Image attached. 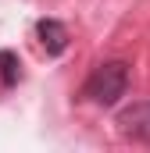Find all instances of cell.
I'll list each match as a JSON object with an SVG mask.
<instances>
[{"instance_id":"obj_2","label":"cell","mask_w":150,"mask_h":153,"mask_svg":"<svg viewBox=\"0 0 150 153\" xmlns=\"http://www.w3.org/2000/svg\"><path fill=\"white\" fill-rule=\"evenodd\" d=\"M114 125H118L122 139L140 143V146H150V100L125 107V111L118 114V121H114Z\"/></svg>"},{"instance_id":"obj_3","label":"cell","mask_w":150,"mask_h":153,"mask_svg":"<svg viewBox=\"0 0 150 153\" xmlns=\"http://www.w3.org/2000/svg\"><path fill=\"white\" fill-rule=\"evenodd\" d=\"M36 36H39V46H43L50 57H57V53L68 50V29H64L57 18H39L36 22Z\"/></svg>"},{"instance_id":"obj_1","label":"cell","mask_w":150,"mask_h":153,"mask_svg":"<svg viewBox=\"0 0 150 153\" xmlns=\"http://www.w3.org/2000/svg\"><path fill=\"white\" fill-rule=\"evenodd\" d=\"M129 93V64L125 61H104L97 64L86 85H82V96L97 107H114L122 96Z\"/></svg>"},{"instance_id":"obj_4","label":"cell","mask_w":150,"mask_h":153,"mask_svg":"<svg viewBox=\"0 0 150 153\" xmlns=\"http://www.w3.org/2000/svg\"><path fill=\"white\" fill-rule=\"evenodd\" d=\"M18 78H22V61H18V53L0 50V85L11 89V85H18Z\"/></svg>"}]
</instances>
